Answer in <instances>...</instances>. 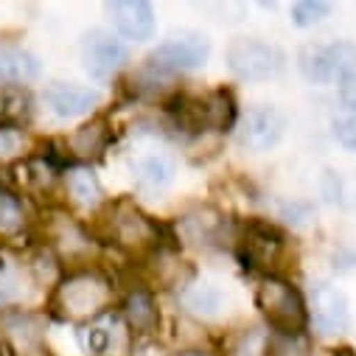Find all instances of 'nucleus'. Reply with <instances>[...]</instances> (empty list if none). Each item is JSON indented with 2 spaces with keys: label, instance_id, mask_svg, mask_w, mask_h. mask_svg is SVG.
Listing matches in <instances>:
<instances>
[{
  "label": "nucleus",
  "instance_id": "f257e3e1",
  "mask_svg": "<svg viewBox=\"0 0 356 356\" xmlns=\"http://www.w3.org/2000/svg\"><path fill=\"white\" fill-rule=\"evenodd\" d=\"M255 303L270 328H275L278 334L298 337L309 325V309L303 303V295L284 278H264L255 289Z\"/></svg>",
  "mask_w": 356,
  "mask_h": 356
},
{
  "label": "nucleus",
  "instance_id": "f03ea898",
  "mask_svg": "<svg viewBox=\"0 0 356 356\" xmlns=\"http://www.w3.org/2000/svg\"><path fill=\"white\" fill-rule=\"evenodd\" d=\"M110 298H113V286L107 278H102L99 273H90V270H81L62 281V286L54 295V306L59 309L62 317L87 320V317L102 314L107 309Z\"/></svg>",
  "mask_w": 356,
  "mask_h": 356
},
{
  "label": "nucleus",
  "instance_id": "7ed1b4c3",
  "mask_svg": "<svg viewBox=\"0 0 356 356\" xmlns=\"http://www.w3.org/2000/svg\"><path fill=\"white\" fill-rule=\"evenodd\" d=\"M300 73L309 81L331 84L356 73V45L353 42H328V45H306L298 56Z\"/></svg>",
  "mask_w": 356,
  "mask_h": 356
},
{
  "label": "nucleus",
  "instance_id": "20e7f679",
  "mask_svg": "<svg viewBox=\"0 0 356 356\" xmlns=\"http://www.w3.org/2000/svg\"><path fill=\"white\" fill-rule=\"evenodd\" d=\"M208 54H211V45L205 37L200 34H177L165 42H160L149 59H146V67L149 73H157V76H174V73H186V70H197L208 62Z\"/></svg>",
  "mask_w": 356,
  "mask_h": 356
},
{
  "label": "nucleus",
  "instance_id": "39448f33",
  "mask_svg": "<svg viewBox=\"0 0 356 356\" xmlns=\"http://www.w3.org/2000/svg\"><path fill=\"white\" fill-rule=\"evenodd\" d=\"M281 51L266 45L261 40H233L227 45V65L238 79L247 81H261V79H270L281 70Z\"/></svg>",
  "mask_w": 356,
  "mask_h": 356
},
{
  "label": "nucleus",
  "instance_id": "423d86ee",
  "mask_svg": "<svg viewBox=\"0 0 356 356\" xmlns=\"http://www.w3.org/2000/svg\"><path fill=\"white\" fill-rule=\"evenodd\" d=\"M127 59H129L127 45L113 31L93 29L90 34H84V40H81V62H84V70L90 73L93 79H99V81L113 79L127 65Z\"/></svg>",
  "mask_w": 356,
  "mask_h": 356
},
{
  "label": "nucleus",
  "instance_id": "0eeeda50",
  "mask_svg": "<svg viewBox=\"0 0 356 356\" xmlns=\"http://www.w3.org/2000/svg\"><path fill=\"white\" fill-rule=\"evenodd\" d=\"M110 238L127 250H143L157 241V227L152 225L149 216H143L135 205L118 202L110 208Z\"/></svg>",
  "mask_w": 356,
  "mask_h": 356
},
{
  "label": "nucleus",
  "instance_id": "6e6552de",
  "mask_svg": "<svg viewBox=\"0 0 356 356\" xmlns=\"http://www.w3.org/2000/svg\"><path fill=\"white\" fill-rule=\"evenodd\" d=\"M284 135V115L270 104H252L241 118V143L250 152L273 149Z\"/></svg>",
  "mask_w": 356,
  "mask_h": 356
},
{
  "label": "nucleus",
  "instance_id": "1a4fd4ad",
  "mask_svg": "<svg viewBox=\"0 0 356 356\" xmlns=\"http://www.w3.org/2000/svg\"><path fill=\"white\" fill-rule=\"evenodd\" d=\"M348 303L345 295L331 284L312 286V323L323 337H339L348 331Z\"/></svg>",
  "mask_w": 356,
  "mask_h": 356
},
{
  "label": "nucleus",
  "instance_id": "9d476101",
  "mask_svg": "<svg viewBox=\"0 0 356 356\" xmlns=\"http://www.w3.org/2000/svg\"><path fill=\"white\" fill-rule=\"evenodd\" d=\"M107 15L127 40L143 42L154 34V9L146 0H113L107 3Z\"/></svg>",
  "mask_w": 356,
  "mask_h": 356
},
{
  "label": "nucleus",
  "instance_id": "9b49d317",
  "mask_svg": "<svg viewBox=\"0 0 356 356\" xmlns=\"http://www.w3.org/2000/svg\"><path fill=\"white\" fill-rule=\"evenodd\" d=\"M281 247H284L281 236L273 227H264V225H250L244 236L238 238V255L244 266H252V270H270V266H275Z\"/></svg>",
  "mask_w": 356,
  "mask_h": 356
},
{
  "label": "nucleus",
  "instance_id": "f8f14e48",
  "mask_svg": "<svg viewBox=\"0 0 356 356\" xmlns=\"http://www.w3.org/2000/svg\"><path fill=\"white\" fill-rule=\"evenodd\" d=\"M45 104L54 115L59 118H76V115H84L90 113L102 96L90 87H81V84H67V81H54L45 87Z\"/></svg>",
  "mask_w": 356,
  "mask_h": 356
},
{
  "label": "nucleus",
  "instance_id": "ddd939ff",
  "mask_svg": "<svg viewBox=\"0 0 356 356\" xmlns=\"http://www.w3.org/2000/svg\"><path fill=\"white\" fill-rule=\"evenodd\" d=\"M0 328H3V337L12 342V348L20 356H48L40 317H34V314H6L3 320H0Z\"/></svg>",
  "mask_w": 356,
  "mask_h": 356
},
{
  "label": "nucleus",
  "instance_id": "4468645a",
  "mask_svg": "<svg viewBox=\"0 0 356 356\" xmlns=\"http://www.w3.org/2000/svg\"><path fill=\"white\" fill-rule=\"evenodd\" d=\"M40 76V62L34 54L23 48H0V81H9L12 87L29 84Z\"/></svg>",
  "mask_w": 356,
  "mask_h": 356
},
{
  "label": "nucleus",
  "instance_id": "2eb2a0df",
  "mask_svg": "<svg viewBox=\"0 0 356 356\" xmlns=\"http://www.w3.org/2000/svg\"><path fill=\"white\" fill-rule=\"evenodd\" d=\"M135 180L143 186V188H165L171 180H174V160L163 152H149L143 157H138L135 163Z\"/></svg>",
  "mask_w": 356,
  "mask_h": 356
},
{
  "label": "nucleus",
  "instance_id": "dca6fc26",
  "mask_svg": "<svg viewBox=\"0 0 356 356\" xmlns=\"http://www.w3.org/2000/svg\"><path fill=\"white\" fill-rule=\"evenodd\" d=\"M65 186L70 200L81 208H96L102 202V183L90 168H70L65 174Z\"/></svg>",
  "mask_w": 356,
  "mask_h": 356
},
{
  "label": "nucleus",
  "instance_id": "f3484780",
  "mask_svg": "<svg viewBox=\"0 0 356 356\" xmlns=\"http://www.w3.org/2000/svg\"><path fill=\"white\" fill-rule=\"evenodd\" d=\"M31 115V96L23 87H0V127H15L20 129V124H26Z\"/></svg>",
  "mask_w": 356,
  "mask_h": 356
},
{
  "label": "nucleus",
  "instance_id": "a211bd4d",
  "mask_svg": "<svg viewBox=\"0 0 356 356\" xmlns=\"http://www.w3.org/2000/svg\"><path fill=\"white\" fill-rule=\"evenodd\" d=\"M124 317L129 323L132 331L138 334H152L154 325H157V306H154V298L143 289H135L127 303H124Z\"/></svg>",
  "mask_w": 356,
  "mask_h": 356
},
{
  "label": "nucleus",
  "instance_id": "6ab92c4d",
  "mask_svg": "<svg viewBox=\"0 0 356 356\" xmlns=\"http://www.w3.org/2000/svg\"><path fill=\"white\" fill-rule=\"evenodd\" d=\"M180 227H183V236L191 244H211V241L219 238L222 219L213 211H197V213H188Z\"/></svg>",
  "mask_w": 356,
  "mask_h": 356
},
{
  "label": "nucleus",
  "instance_id": "aec40b11",
  "mask_svg": "<svg viewBox=\"0 0 356 356\" xmlns=\"http://www.w3.org/2000/svg\"><path fill=\"white\" fill-rule=\"evenodd\" d=\"M183 303L200 317H213L222 312V292L213 284H194L183 292Z\"/></svg>",
  "mask_w": 356,
  "mask_h": 356
},
{
  "label": "nucleus",
  "instance_id": "412c9836",
  "mask_svg": "<svg viewBox=\"0 0 356 356\" xmlns=\"http://www.w3.org/2000/svg\"><path fill=\"white\" fill-rule=\"evenodd\" d=\"M107 124L104 121H93V124H84L70 135V149L81 157H90L99 154L107 146Z\"/></svg>",
  "mask_w": 356,
  "mask_h": 356
},
{
  "label": "nucleus",
  "instance_id": "4be33fe9",
  "mask_svg": "<svg viewBox=\"0 0 356 356\" xmlns=\"http://www.w3.org/2000/svg\"><path fill=\"white\" fill-rule=\"evenodd\" d=\"M328 12H331V3H325V0H300V3L292 6V23L306 29L328 17Z\"/></svg>",
  "mask_w": 356,
  "mask_h": 356
},
{
  "label": "nucleus",
  "instance_id": "5701e85b",
  "mask_svg": "<svg viewBox=\"0 0 356 356\" xmlns=\"http://www.w3.org/2000/svg\"><path fill=\"white\" fill-rule=\"evenodd\" d=\"M23 227V208L20 202L6 194V191H0V233H15Z\"/></svg>",
  "mask_w": 356,
  "mask_h": 356
},
{
  "label": "nucleus",
  "instance_id": "b1692460",
  "mask_svg": "<svg viewBox=\"0 0 356 356\" xmlns=\"http://www.w3.org/2000/svg\"><path fill=\"white\" fill-rule=\"evenodd\" d=\"M331 127H334V138H337L345 149L356 152V113H353V110H345L342 115L334 118Z\"/></svg>",
  "mask_w": 356,
  "mask_h": 356
},
{
  "label": "nucleus",
  "instance_id": "393cba45",
  "mask_svg": "<svg viewBox=\"0 0 356 356\" xmlns=\"http://www.w3.org/2000/svg\"><path fill=\"white\" fill-rule=\"evenodd\" d=\"M23 132L15 129V127H0V160H12L23 152Z\"/></svg>",
  "mask_w": 356,
  "mask_h": 356
},
{
  "label": "nucleus",
  "instance_id": "a878e982",
  "mask_svg": "<svg viewBox=\"0 0 356 356\" xmlns=\"http://www.w3.org/2000/svg\"><path fill=\"white\" fill-rule=\"evenodd\" d=\"M236 353L238 356H264V353H270V342H266L264 331L252 328V331H247L241 337V345L236 348Z\"/></svg>",
  "mask_w": 356,
  "mask_h": 356
},
{
  "label": "nucleus",
  "instance_id": "bb28decb",
  "mask_svg": "<svg viewBox=\"0 0 356 356\" xmlns=\"http://www.w3.org/2000/svg\"><path fill=\"white\" fill-rule=\"evenodd\" d=\"M84 339H87V348H90V353H107V348H110V342H113L110 331H104V328H99V325L87 328Z\"/></svg>",
  "mask_w": 356,
  "mask_h": 356
},
{
  "label": "nucleus",
  "instance_id": "cd10ccee",
  "mask_svg": "<svg viewBox=\"0 0 356 356\" xmlns=\"http://www.w3.org/2000/svg\"><path fill=\"white\" fill-rule=\"evenodd\" d=\"M339 96H342V104L356 113V73L339 81Z\"/></svg>",
  "mask_w": 356,
  "mask_h": 356
},
{
  "label": "nucleus",
  "instance_id": "c85d7f7f",
  "mask_svg": "<svg viewBox=\"0 0 356 356\" xmlns=\"http://www.w3.org/2000/svg\"><path fill=\"white\" fill-rule=\"evenodd\" d=\"M132 356H168V353H165V348H160L157 342H140V345H135Z\"/></svg>",
  "mask_w": 356,
  "mask_h": 356
},
{
  "label": "nucleus",
  "instance_id": "c756f323",
  "mask_svg": "<svg viewBox=\"0 0 356 356\" xmlns=\"http://www.w3.org/2000/svg\"><path fill=\"white\" fill-rule=\"evenodd\" d=\"M183 356H208V353H200V350H191V353H183Z\"/></svg>",
  "mask_w": 356,
  "mask_h": 356
}]
</instances>
